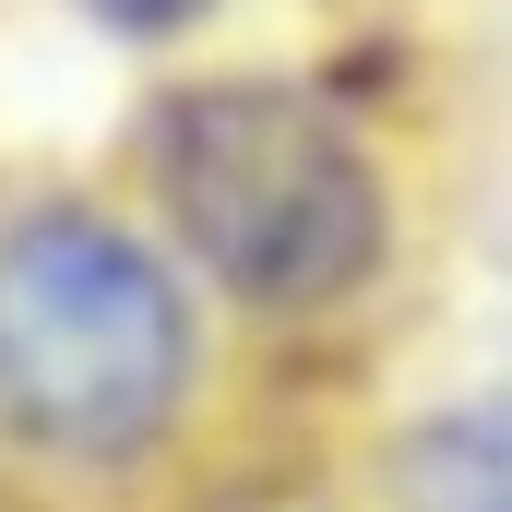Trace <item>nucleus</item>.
<instances>
[{
    "label": "nucleus",
    "mask_w": 512,
    "mask_h": 512,
    "mask_svg": "<svg viewBox=\"0 0 512 512\" xmlns=\"http://www.w3.org/2000/svg\"><path fill=\"white\" fill-rule=\"evenodd\" d=\"M96 36H120V48H179V36H203L215 24V0H72Z\"/></svg>",
    "instance_id": "nucleus-4"
},
{
    "label": "nucleus",
    "mask_w": 512,
    "mask_h": 512,
    "mask_svg": "<svg viewBox=\"0 0 512 512\" xmlns=\"http://www.w3.org/2000/svg\"><path fill=\"white\" fill-rule=\"evenodd\" d=\"M131 215L191 262V286L227 322L262 334L346 322L405 239L370 120L298 72L155 84L131 120Z\"/></svg>",
    "instance_id": "nucleus-2"
},
{
    "label": "nucleus",
    "mask_w": 512,
    "mask_h": 512,
    "mask_svg": "<svg viewBox=\"0 0 512 512\" xmlns=\"http://www.w3.org/2000/svg\"><path fill=\"white\" fill-rule=\"evenodd\" d=\"M215 417V298L131 203H0V477L60 512L143 501Z\"/></svg>",
    "instance_id": "nucleus-1"
},
{
    "label": "nucleus",
    "mask_w": 512,
    "mask_h": 512,
    "mask_svg": "<svg viewBox=\"0 0 512 512\" xmlns=\"http://www.w3.org/2000/svg\"><path fill=\"white\" fill-rule=\"evenodd\" d=\"M370 489H382V512H512V382L393 417Z\"/></svg>",
    "instance_id": "nucleus-3"
}]
</instances>
